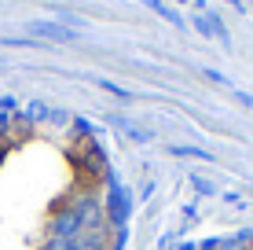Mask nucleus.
<instances>
[{"instance_id": "f257e3e1", "label": "nucleus", "mask_w": 253, "mask_h": 250, "mask_svg": "<svg viewBox=\"0 0 253 250\" xmlns=\"http://www.w3.org/2000/svg\"><path fill=\"white\" fill-rule=\"evenodd\" d=\"M202 250H253V239H220V243H209Z\"/></svg>"}]
</instances>
